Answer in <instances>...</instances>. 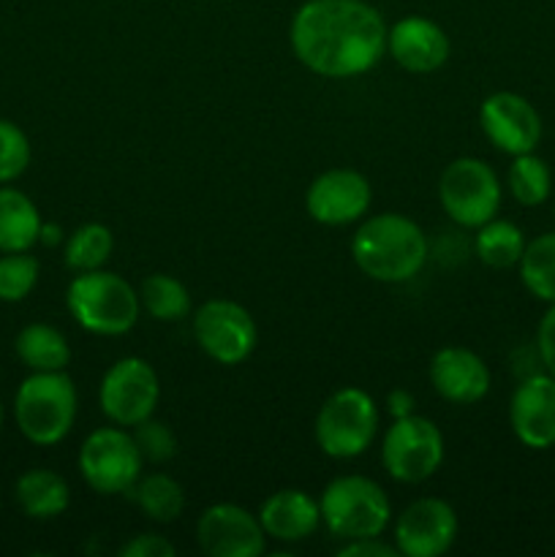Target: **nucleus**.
<instances>
[{
    "label": "nucleus",
    "instance_id": "obj_1",
    "mask_svg": "<svg viewBox=\"0 0 555 557\" xmlns=\"http://www.w3.org/2000/svg\"><path fill=\"white\" fill-rule=\"evenodd\" d=\"M384 16L368 0H305L288 25L292 52L310 74L354 79L386 54Z\"/></svg>",
    "mask_w": 555,
    "mask_h": 557
},
{
    "label": "nucleus",
    "instance_id": "obj_2",
    "mask_svg": "<svg viewBox=\"0 0 555 557\" xmlns=\"http://www.w3.org/2000/svg\"><path fill=\"white\" fill-rule=\"evenodd\" d=\"M430 256L428 234L400 212H381L359 223L351 237V259L375 283H408L424 270Z\"/></svg>",
    "mask_w": 555,
    "mask_h": 557
},
{
    "label": "nucleus",
    "instance_id": "obj_3",
    "mask_svg": "<svg viewBox=\"0 0 555 557\" xmlns=\"http://www.w3.org/2000/svg\"><path fill=\"white\" fill-rule=\"evenodd\" d=\"M65 308L71 319L90 335H128L141 313L139 292L118 272H76L65 288Z\"/></svg>",
    "mask_w": 555,
    "mask_h": 557
},
{
    "label": "nucleus",
    "instance_id": "obj_4",
    "mask_svg": "<svg viewBox=\"0 0 555 557\" xmlns=\"http://www.w3.org/2000/svg\"><path fill=\"white\" fill-rule=\"evenodd\" d=\"M79 395L65 370L30 373L14 395V422L36 446H54L74 430Z\"/></svg>",
    "mask_w": 555,
    "mask_h": 557
},
{
    "label": "nucleus",
    "instance_id": "obj_5",
    "mask_svg": "<svg viewBox=\"0 0 555 557\" xmlns=\"http://www.w3.org/2000/svg\"><path fill=\"white\" fill-rule=\"evenodd\" d=\"M321 525L335 539L384 536L392 522V504L384 487L362 473H343L332 479L319 498Z\"/></svg>",
    "mask_w": 555,
    "mask_h": 557
},
{
    "label": "nucleus",
    "instance_id": "obj_6",
    "mask_svg": "<svg viewBox=\"0 0 555 557\" xmlns=\"http://www.w3.org/2000/svg\"><path fill=\"white\" fill-rule=\"evenodd\" d=\"M381 413L373 397L359 386H343L321 403L313 422L319 449L332 460H354L370 449Z\"/></svg>",
    "mask_w": 555,
    "mask_h": 557
},
{
    "label": "nucleus",
    "instance_id": "obj_7",
    "mask_svg": "<svg viewBox=\"0 0 555 557\" xmlns=\"http://www.w3.org/2000/svg\"><path fill=\"white\" fill-rule=\"evenodd\" d=\"M501 199H504V188H501L498 174L482 158H455L441 172V210L460 228H473L477 232L479 226L493 221L501 210Z\"/></svg>",
    "mask_w": 555,
    "mask_h": 557
},
{
    "label": "nucleus",
    "instance_id": "obj_8",
    "mask_svg": "<svg viewBox=\"0 0 555 557\" xmlns=\"http://www.w3.org/2000/svg\"><path fill=\"white\" fill-rule=\"evenodd\" d=\"M381 462L395 482H428L444 462V433L433 419L419 413L392 419L381 441Z\"/></svg>",
    "mask_w": 555,
    "mask_h": 557
},
{
    "label": "nucleus",
    "instance_id": "obj_9",
    "mask_svg": "<svg viewBox=\"0 0 555 557\" xmlns=\"http://www.w3.org/2000/svg\"><path fill=\"white\" fill-rule=\"evenodd\" d=\"M79 473L98 495H125L145 471V457L125 428H98L82 441Z\"/></svg>",
    "mask_w": 555,
    "mask_h": 557
},
{
    "label": "nucleus",
    "instance_id": "obj_10",
    "mask_svg": "<svg viewBox=\"0 0 555 557\" xmlns=\"http://www.w3.org/2000/svg\"><path fill=\"white\" fill-rule=\"evenodd\" d=\"M194 337L201 351L223 368H237L259 343V330L248 308L234 299L212 297L194 310Z\"/></svg>",
    "mask_w": 555,
    "mask_h": 557
},
{
    "label": "nucleus",
    "instance_id": "obj_11",
    "mask_svg": "<svg viewBox=\"0 0 555 557\" xmlns=\"http://www.w3.org/2000/svg\"><path fill=\"white\" fill-rule=\"evenodd\" d=\"M161 400V379L156 368L141 357H123L103 373L98 384V408L120 428H136L156 417Z\"/></svg>",
    "mask_w": 555,
    "mask_h": 557
},
{
    "label": "nucleus",
    "instance_id": "obj_12",
    "mask_svg": "<svg viewBox=\"0 0 555 557\" xmlns=\"http://www.w3.org/2000/svg\"><path fill=\"white\" fill-rule=\"evenodd\" d=\"M373 188L362 172L335 166L321 172L305 190V210L321 226H346L368 215Z\"/></svg>",
    "mask_w": 555,
    "mask_h": 557
},
{
    "label": "nucleus",
    "instance_id": "obj_13",
    "mask_svg": "<svg viewBox=\"0 0 555 557\" xmlns=\"http://www.w3.org/2000/svg\"><path fill=\"white\" fill-rule=\"evenodd\" d=\"M457 511L444 498H417L397 515L395 547L400 557H441L457 542Z\"/></svg>",
    "mask_w": 555,
    "mask_h": 557
},
{
    "label": "nucleus",
    "instance_id": "obj_14",
    "mask_svg": "<svg viewBox=\"0 0 555 557\" xmlns=\"http://www.w3.org/2000/svg\"><path fill=\"white\" fill-rule=\"evenodd\" d=\"M479 125L490 145L511 158L533 152L542 141V117L520 92H490L479 107Z\"/></svg>",
    "mask_w": 555,
    "mask_h": 557
},
{
    "label": "nucleus",
    "instance_id": "obj_15",
    "mask_svg": "<svg viewBox=\"0 0 555 557\" xmlns=\"http://www.w3.org/2000/svg\"><path fill=\"white\" fill-rule=\"evenodd\" d=\"M196 542L210 557H259L267 553V533L259 515L237 504H212L196 520Z\"/></svg>",
    "mask_w": 555,
    "mask_h": 557
},
{
    "label": "nucleus",
    "instance_id": "obj_16",
    "mask_svg": "<svg viewBox=\"0 0 555 557\" xmlns=\"http://www.w3.org/2000/svg\"><path fill=\"white\" fill-rule=\"evenodd\" d=\"M509 428L528 449L555 446V375L533 373L520 379L509 400Z\"/></svg>",
    "mask_w": 555,
    "mask_h": 557
},
{
    "label": "nucleus",
    "instance_id": "obj_17",
    "mask_svg": "<svg viewBox=\"0 0 555 557\" xmlns=\"http://www.w3.org/2000/svg\"><path fill=\"white\" fill-rule=\"evenodd\" d=\"M386 52L408 74H433L449 60L452 44L439 22L408 14L386 33Z\"/></svg>",
    "mask_w": 555,
    "mask_h": 557
},
{
    "label": "nucleus",
    "instance_id": "obj_18",
    "mask_svg": "<svg viewBox=\"0 0 555 557\" xmlns=\"http://www.w3.org/2000/svg\"><path fill=\"white\" fill-rule=\"evenodd\" d=\"M430 384L452 406H473L490 392V368L477 351L462 346L439 348L430 359Z\"/></svg>",
    "mask_w": 555,
    "mask_h": 557
},
{
    "label": "nucleus",
    "instance_id": "obj_19",
    "mask_svg": "<svg viewBox=\"0 0 555 557\" xmlns=\"http://www.w3.org/2000/svg\"><path fill=\"white\" fill-rule=\"evenodd\" d=\"M259 522L267 539H275L281 544L305 542L321 528L319 498L305 490H278L261 504Z\"/></svg>",
    "mask_w": 555,
    "mask_h": 557
},
{
    "label": "nucleus",
    "instance_id": "obj_20",
    "mask_svg": "<svg viewBox=\"0 0 555 557\" xmlns=\"http://www.w3.org/2000/svg\"><path fill=\"white\" fill-rule=\"evenodd\" d=\"M14 498L20 504L22 515L30 520H54L65 515L71 504V487L58 471L49 468H30L22 473L14 484Z\"/></svg>",
    "mask_w": 555,
    "mask_h": 557
},
{
    "label": "nucleus",
    "instance_id": "obj_21",
    "mask_svg": "<svg viewBox=\"0 0 555 557\" xmlns=\"http://www.w3.org/2000/svg\"><path fill=\"white\" fill-rule=\"evenodd\" d=\"M41 212L20 188H0V253L33 250L41 237Z\"/></svg>",
    "mask_w": 555,
    "mask_h": 557
},
{
    "label": "nucleus",
    "instance_id": "obj_22",
    "mask_svg": "<svg viewBox=\"0 0 555 557\" xmlns=\"http://www.w3.org/2000/svg\"><path fill=\"white\" fill-rule=\"evenodd\" d=\"M14 351L30 373H54L71 364V346L65 335L58 326L44 321L22 326L14 341Z\"/></svg>",
    "mask_w": 555,
    "mask_h": 557
},
{
    "label": "nucleus",
    "instance_id": "obj_23",
    "mask_svg": "<svg viewBox=\"0 0 555 557\" xmlns=\"http://www.w3.org/2000/svg\"><path fill=\"white\" fill-rule=\"evenodd\" d=\"M125 495L139 506V511L147 520L158 522V525H169V522L180 520V515L185 511L183 484L161 471L141 473Z\"/></svg>",
    "mask_w": 555,
    "mask_h": 557
},
{
    "label": "nucleus",
    "instance_id": "obj_24",
    "mask_svg": "<svg viewBox=\"0 0 555 557\" xmlns=\"http://www.w3.org/2000/svg\"><path fill=\"white\" fill-rule=\"evenodd\" d=\"M139 302L141 310L161 324L185 321L194 310L188 286L180 277L166 275V272H152L139 283Z\"/></svg>",
    "mask_w": 555,
    "mask_h": 557
},
{
    "label": "nucleus",
    "instance_id": "obj_25",
    "mask_svg": "<svg viewBox=\"0 0 555 557\" xmlns=\"http://www.w3.org/2000/svg\"><path fill=\"white\" fill-rule=\"evenodd\" d=\"M526 234L517 223L493 218L484 226L477 228L473 237V253L490 270H511L520 264L522 250H526Z\"/></svg>",
    "mask_w": 555,
    "mask_h": 557
},
{
    "label": "nucleus",
    "instance_id": "obj_26",
    "mask_svg": "<svg viewBox=\"0 0 555 557\" xmlns=\"http://www.w3.org/2000/svg\"><path fill=\"white\" fill-rule=\"evenodd\" d=\"M517 270L531 297L555 305V232L539 234L531 243H526Z\"/></svg>",
    "mask_w": 555,
    "mask_h": 557
},
{
    "label": "nucleus",
    "instance_id": "obj_27",
    "mask_svg": "<svg viewBox=\"0 0 555 557\" xmlns=\"http://www.w3.org/2000/svg\"><path fill=\"white\" fill-rule=\"evenodd\" d=\"M114 250V237L112 228L103 226V223H82L79 228L65 237L63 245V261L69 270L74 272H90L101 270L109 261Z\"/></svg>",
    "mask_w": 555,
    "mask_h": 557
},
{
    "label": "nucleus",
    "instance_id": "obj_28",
    "mask_svg": "<svg viewBox=\"0 0 555 557\" xmlns=\"http://www.w3.org/2000/svg\"><path fill=\"white\" fill-rule=\"evenodd\" d=\"M506 185H509V194L517 205L539 207L553 194V172H550L547 161L539 158L536 152H522L511 161Z\"/></svg>",
    "mask_w": 555,
    "mask_h": 557
},
{
    "label": "nucleus",
    "instance_id": "obj_29",
    "mask_svg": "<svg viewBox=\"0 0 555 557\" xmlns=\"http://www.w3.org/2000/svg\"><path fill=\"white\" fill-rule=\"evenodd\" d=\"M41 264L30 250L0 256V302H22L36 288Z\"/></svg>",
    "mask_w": 555,
    "mask_h": 557
},
{
    "label": "nucleus",
    "instance_id": "obj_30",
    "mask_svg": "<svg viewBox=\"0 0 555 557\" xmlns=\"http://www.w3.org/2000/svg\"><path fill=\"white\" fill-rule=\"evenodd\" d=\"M30 139L25 131L11 120L0 117V185L20 180L30 166Z\"/></svg>",
    "mask_w": 555,
    "mask_h": 557
},
{
    "label": "nucleus",
    "instance_id": "obj_31",
    "mask_svg": "<svg viewBox=\"0 0 555 557\" xmlns=\"http://www.w3.org/2000/svg\"><path fill=\"white\" fill-rule=\"evenodd\" d=\"M134 441L139 446L145 462H152V466H161V462H169L177 457V435L169 424L158 422L156 417L145 419L134 428Z\"/></svg>",
    "mask_w": 555,
    "mask_h": 557
},
{
    "label": "nucleus",
    "instance_id": "obj_32",
    "mask_svg": "<svg viewBox=\"0 0 555 557\" xmlns=\"http://www.w3.org/2000/svg\"><path fill=\"white\" fill-rule=\"evenodd\" d=\"M120 557H174L177 547L161 533H136L123 547L118 549Z\"/></svg>",
    "mask_w": 555,
    "mask_h": 557
},
{
    "label": "nucleus",
    "instance_id": "obj_33",
    "mask_svg": "<svg viewBox=\"0 0 555 557\" xmlns=\"http://www.w3.org/2000/svg\"><path fill=\"white\" fill-rule=\"evenodd\" d=\"M536 354L544 373L555 375V305H550L536 330Z\"/></svg>",
    "mask_w": 555,
    "mask_h": 557
},
{
    "label": "nucleus",
    "instance_id": "obj_34",
    "mask_svg": "<svg viewBox=\"0 0 555 557\" xmlns=\"http://www.w3.org/2000/svg\"><path fill=\"white\" fill-rule=\"evenodd\" d=\"M337 557H400L395 544H386L381 536L351 539L337 549Z\"/></svg>",
    "mask_w": 555,
    "mask_h": 557
},
{
    "label": "nucleus",
    "instance_id": "obj_35",
    "mask_svg": "<svg viewBox=\"0 0 555 557\" xmlns=\"http://www.w3.org/2000/svg\"><path fill=\"white\" fill-rule=\"evenodd\" d=\"M414 395L408 389H392L390 395H386V411H390L392 419H400V417H408V413H414Z\"/></svg>",
    "mask_w": 555,
    "mask_h": 557
},
{
    "label": "nucleus",
    "instance_id": "obj_36",
    "mask_svg": "<svg viewBox=\"0 0 555 557\" xmlns=\"http://www.w3.org/2000/svg\"><path fill=\"white\" fill-rule=\"evenodd\" d=\"M38 243L49 245V248H54V245L63 243V228L58 226V223H44L41 226V237H38Z\"/></svg>",
    "mask_w": 555,
    "mask_h": 557
},
{
    "label": "nucleus",
    "instance_id": "obj_37",
    "mask_svg": "<svg viewBox=\"0 0 555 557\" xmlns=\"http://www.w3.org/2000/svg\"><path fill=\"white\" fill-rule=\"evenodd\" d=\"M0 430H3V403H0Z\"/></svg>",
    "mask_w": 555,
    "mask_h": 557
}]
</instances>
